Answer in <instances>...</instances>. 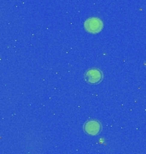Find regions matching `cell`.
Segmentation results:
<instances>
[{
    "label": "cell",
    "instance_id": "3957f363",
    "mask_svg": "<svg viewBox=\"0 0 146 154\" xmlns=\"http://www.w3.org/2000/svg\"><path fill=\"white\" fill-rule=\"evenodd\" d=\"M102 130V126L99 122L96 120L87 121L84 124V131L89 135H97Z\"/></svg>",
    "mask_w": 146,
    "mask_h": 154
},
{
    "label": "cell",
    "instance_id": "6da1fadb",
    "mask_svg": "<svg viewBox=\"0 0 146 154\" xmlns=\"http://www.w3.org/2000/svg\"><path fill=\"white\" fill-rule=\"evenodd\" d=\"M84 27L87 32L91 33H97L103 29V24L102 20L98 17H90L85 21Z\"/></svg>",
    "mask_w": 146,
    "mask_h": 154
},
{
    "label": "cell",
    "instance_id": "7a4b0ae2",
    "mask_svg": "<svg viewBox=\"0 0 146 154\" xmlns=\"http://www.w3.org/2000/svg\"><path fill=\"white\" fill-rule=\"evenodd\" d=\"M85 80L90 84H97L103 80V73L98 69H90L85 73Z\"/></svg>",
    "mask_w": 146,
    "mask_h": 154
}]
</instances>
